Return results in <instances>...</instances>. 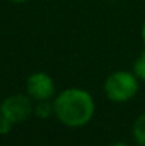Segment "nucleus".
I'll list each match as a JSON object with an SVG mask.
<instances>
[{
	"mask_svg": "<svg viewBox=\"0 0 145 146\" xmlns=\"http://www.w3.org/2000/svg\"><path fill=\"white\" fill-rule=\"evenodd\" d=\"M104 95L114 104L131 101L140 91V80L132 71H114L104 81Z\"/></svg>",
	"mask_w": 145,
	"mask_h": 146,
	"instance_id": "2",
	"label": "nucleus"
},
{
	"mask_svg": "<svg viewBox=\"0 0 145 146\" xmlns=\"http://www.w3.org/2000/svg\"><path fill=\"white\" fill-rule=\"evenodd\" d=\"M141 40H142V44L145 47V20L142 23V27H141Z\"/></svg>",
	"mask_w": 145,
	"mask_h": 146,
	"instance_id": "9",
	"label": "nucleus"
},
{
	"mask_svg": "<svg viewBox=\"0 0 145 146\" xmlns=\"http://www.w3.org/2000/svg\"><path fill=\"white\" fill-rule=\"evenodd\" d=\"M9 1H11V3H17V4H21V3H27V1H30V0H9Z\"/></svg>",
	"mask_w": 145,
	"mask_h": 146,
	"instance_id": "11",
	"label": "nucleus"
},
{
	"mask_svg": "<svg viewBox=\"0 0 145 146\" xmlns=\"http://www.w3.org/2000/svg\"><path fill=\"white\" fill-rule=\"evenodd\" d=\"M111 1H112V0H111Z\"/></svg>",
	"mask_w": 145,
	"mask_h": 146,
	"instance_id": "12",
	"label": "nucleus"
},
{
	"mask_svg": "<svg viewBox=\"0 0 145 146\" xmlns=\"http://www.w3.org/2000/svg\"><path fill=\"white\" fill-rule=\"evenodd\" d=\"M132 139L138 146H145V112L140 113L132 123Z\"/></svg>",
	"mask_w": 145,
	"mask_h": 146,
	"instance_id": "5",
	"label": "nucleus"
},
{
	"mask_svg": "<svg viewBox=\"0 0 145 146\" xmlns=\"http://www.w3.org/2000/svg\"><path fill=\"white\" fill-rule=\"evenodd\" d=\"M33 113H34L39 119H48L50 116H53V115H54V105H53V99L37 101V102L34 104Z\"/></svg>",
	"mask_w": 145,
	"mask_h": 146,
	"instance_id": "6",
	"label": "nucleus"
},
{
	"mask_svg": "<svg viewBox=\"0 0 145 146\" xmlns=\"http://www.w3.org/2000/svg\"><path fill=\"white\" fill-rule=\"evenodd\" d=\"M111 146H131V145H128L125 142H115V143H112Z\"/></svg>",
	"mask_w": 145,
	"mask_h": 146,
	"instance_id": "10",
	"label": "nucleus"
},
{
	"mask_svg": "<svg viewBox=\"0 0 145 146\" xmlns=\"http://www.w3.org/2000/svg\"><path fill=\"white\" fill-rule=\"evenodd\" d=\"M54 116L67 128H83L88 125L96 113L93 95L77 87L65 88L53 98Z\"/></svg>",
	"mask_w": 145,
	"mask_h": 146,
	"instance_id": "1",
	"label": "nucleus"
},
{
	"mask_svg": "<svg viewBox=\"0 0 145 146\" xmlns=\"http://www.w3.org/2000/svg\"><path fill=\"white\" fill-rule=\"evenodd\" d=\"M132 72L137 75L140 81L145 82V50L135 58L132 64Z\"/></svg>",
	"mask_w": 145,
	"mask_h": 146,
	"instance_id": "7",
	"label": "nucleus"
},
{
	"mask_svg": "<svg viewBox=\"0 0 145 146\" xmlns=\"http://www.w3.org/2000/svg\"><path fill=\"white\" fill-rule=\"evenodd\" d=\"M26 94L34 102L53 99L55 97V82L44 71L33 72L26 80Z\"/></svg>",
	"mask_w": 145,
	"mask_h": 146,
	"instance_id": "4",
	"label": "nucleus"
},
{
	"mask_svg": "<svg viewBox=\"0 0 145 146\" xmlns=\"http://www.w3.org/2000/svg\"><path fill=\"white\" fill-rule=\"evenodd\" d=\"M11 128H13V123L7 118L0 115V135H9Z\"/></svg>",
	"mask_w": 145,
	"mask_h": 146,
	"instance_id": "8",
	"label": "nucleus"
},
{
	"mask_svg": "<svg viewBox=\"0 0 145 146\" xmlns=\"http://www.w3.org/2000/svg\"><path fill=\"white\" fill-rule=\"evenodd\" d=\"M34 101L27 94H13L0 102V115L7 118L13 125L27 121L33 115Z\"/></svg>",
	"mask_w": 145,
	"mask_h": 146,
	"instance_id": "3",
	"label": "nucleus"
}]
</instances>
